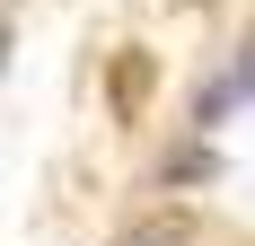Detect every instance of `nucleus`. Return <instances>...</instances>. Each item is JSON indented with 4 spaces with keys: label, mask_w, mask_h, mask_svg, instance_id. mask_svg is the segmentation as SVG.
Returning <instances> with one entry per match:
<instances>
[{
    "label": "nucleus",
    "mask_w": 255,
    "mask_h": 246,
    "mask_svg": "<svg viewBox=\"0 0 255 246\" xmlns=\"http://www.w3.org/2000/svg\"><path fill=\"white\" fill-rule=\"evenodd\" d=\"M115 246H194V220H185V211H158V220H141V229H124Z\"/></svg>",
    "instance_id": "obj_1"
},
{
    "label": "nucleus",
    "mask_w": 255,
    "mask_h": 246,
    "mask_svg": "<svg viewBox=\"0 0 255 246\" xmlns=\"http://www.w3.org/2000/svg\"><path fill=\"white\" fill-rule=\"evenodd\" d=\"M211 167H220L211 149H176V158H167V185H194V176H211Z\"/></svg>",
    "instance_id": "obj_2"
},
{
    "label": "nucleus",
    "mask_w": 255,
    "mask_h": 246,
    "mask_svg": "<svg viewBox=\"0 0 255 246\" xmlns=\"http://www.w3.org/2000/svg\"><path fill=\"white\" fill-rule=\"evenodd\" d=\"M0 53H9V26H0Z\"/></svg>",
    "instance_id": "obj_3"
}]
</instances>
